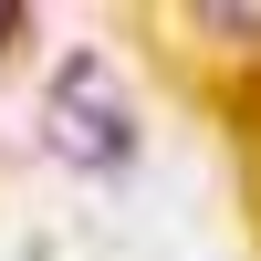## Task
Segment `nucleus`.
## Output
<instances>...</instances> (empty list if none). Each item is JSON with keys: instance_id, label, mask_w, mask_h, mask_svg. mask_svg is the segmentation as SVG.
I'll return each mask as SVG.
<instances>
[{"instance_id": "nucleus-1", "label": "nucleus", "mask_w": 261, "mask_h": 261, "mask_svg": "<svg viewBox=\"0 0 261 261\" xmlns=\"http://www.w3.org/2000/svg\"><path fill=\"white\" fill-rule=\"evenodd\" d=\"M42 125H53V146L73 167H94V178H115V167L136 157V105L105 84V63H63L53 94H42Z\"/></svg>"}]
</instances>
